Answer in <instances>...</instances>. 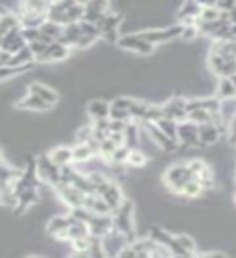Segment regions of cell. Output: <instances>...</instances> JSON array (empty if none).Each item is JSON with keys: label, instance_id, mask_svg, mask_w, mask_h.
I'll return each mask as SVG.
<instances>
[{"label": "cell", "instance_id": "cell-9", "mask_svg": "<svg viewBox=\"0 0 236 258\" xmlns=\"http://www.w3.org/2000/svg\"><path fill=\"white\" fill-rule=\"evenodd\" d=\"M70 48L68 45L60 44V42H52L51 45L47 47V50L44 53H40L39 56H36L34 61L40 63V64H49V63H57V61H62L65 60L67 56L70 55Z\"/></svg>", "mask_w": 236, "mask_h": 258}, {"label": "cell", "instance_id": "cell-24", "mask_svg": "<svg viewBox=\"0 0 236 258\" xmlns=\"http://www.w3.org/2000/svg\"><path fill=\"white\" fill-rule=\"evenodd\" d=\"M71 153H73V161H76V163H84V161L96 157L94 152L86 142H79L78 145H75V147L71 149Z\"/></svg>", "mask_w": 236, "mask_h": 258}, {"label": "cell", "instance_id": "cell-40", "mask_svg": "<svg viewBox=\"0 0 236 258\" xmlns=\"http://www.w3.org/2000/svg\"><path fill=\"white\" fill-rule=\"evenodd\" d=\"M133 103H134V99H129V97H118V99H115L112 102L113 107H117V108H123V110H128L133 107Z\"/></svg>", "mask_w": 236, "mask_h": 258}, {"label": "cell", "instance_id": "cell-12", "mask_svg": "<svg viewBox=\"0 0 236 258\" xmlns=\"http://www.w3.org/2000/svg\"><path fill=\"white\" fill-rule=\"evenodd\" d=\"M84 207L96 215H112V208L105 202L99 194H86L84 199Z\"/></svg>", "mask_w": 236, "mask_h": 258}, {"label": "cell", "instance_id": "cell-10", "mask_svg": "<svg viewBox=\"0 0 236 258\" xmlns=\"http://www.w3.org/2000/svg\"><path fill=\"white\" fill-rule=\"evenodd\" d=\"M186 102H188V100L183 99V97H172L168 102H165L164 105H162V108H164V116L176 119L178 123H180V121L188 119Z\"/></svg>", "mask_w": 236, "mask_h": 258}, {"label": "cell", "instance_id": "cell-20", "mask_svg": "<svg viewBox=\"0 0 236 258\" xmlns=\"http://www.w3.org/2000/svg\"><path fill=\"white\" fill-rule=\"evenodd\" d=\"M202 12V7L196 2V0H184L183 5L178 10V20L183 21L186 18H199Z\"/></svg>", "mask_w": 236, "mask_h": 258}, {"label": "cell", "instance_id": "cell-37", "mask_svg": "<svg viewBox=\"0 0 236 258\" xmlns=\"http://www.w3.org/2000/svg\"><path fill=\"white\" fill-rule=\"evenodd\" d=\"M110 119H120V121H129L131 119V115H129L128 110H123V108H117L113 107L110 103Z\"/></svg>", "mask_w": 236, "mask_h": 258}, {"label": "cell", "instance_id": "cell-1", "mask_svg": "<svg viewBox=\"0 0 236 258\" xmlns=\"http://www.w3.org/2000/svg\"><path fill=\"white\" fill-rule=\"evenodd\" d=\"M193 177H194V174L188 168V165L178 163V165H173V166H170L167 169L164 179H165L170 190H172L173 194H180V196H181L183 187L186 185V182L191 181Z\"/></svg>", "mask_w": 236, "mask_h": 258}, {"label": "cell", "instance_id": "cell-44", "mask_svg": "<svg viewBox=\"0 0 236 258\" xmlns=\"http://www.w3.org/2000/svg\"><path fill=\"white\" fill-rule=\"evenodd\" d=\"M215 7H217L220 12H230L231 8L236 7V0H217Z\"/></svg>", "mask_w": 236, "mask_h": 258}, {"label": "cell", "instance_id": "cell-17", "mask_svg": "<svg viewBox=\"0 0 236 258\" xmlns=\"http://www.w3.org/2000/svg\"><path fill=\"white\" fill-rule=\"evenodd\" d=\"M29 92L31 94H34V95H37V97H40L44 102H47V103H51L52 107L54 105L59 102V94H57L54 89H51L49 86H45V84H40V83H32L31 86H29Z\"/></svg>", "mask_w": 236, "mask_h": 258}, {"label": "cell", "instance_id": "cell-36", "mask_svg": "<svg viewBox=\"0 0 236 258\" xmlns=\"http://www.w3.org/2000/svg\"><path fill=\"white\" fill-rule=\"evenodd\" d=\"M21 36L24 37L28 44L34 42V40H39L40 37V29L39 28H23L21 26Z\"/></svg>", "mask_w": 236, "mask_h": 258}, {"label": "cell", "instance_id": "cell-19", "mask_svg": "<svg viewBox=\"0 0 236 258\" xmlns=\"http://www.w3.org/2000/svg\"><path fill=\"white\" fill-rule=\"evenodd\" d=\"M71 223V216L70 215H57L52 216L51 221L47 223V232L52 234V236H59L62 231H65Z\"/></svg>", "mask_w": 236, "mask_h": 258}, {"label": "cell", "instance_id": "cell-49", "mask_svg": "<svg viewBox=\"0 0 236 258\" xmlns=\"http://www.w3.org/2000/svg\"><path fill=\"white\" fill-rule=\"evenodd\" d=\"M234 39H236V37H234Z\"/></svg>", "mask_w": 236, "mask_h": 258}, {"label": "cell", "instance_id": "cell-31", "mask_svg": "<svg viewBox=\"0 0 236 258\" xmlns=\"http://www.w3.org/2000/svg\"><path fill=\"white\" fill-rule=\"evenodd\" d=\"M204 190L202 189V185H201V182L196 179V177H193L191 181H188L186 182V185L183 187V192H181V196H184V197H188V199H194V197H198L199 194Z\"/></svg>", "mask_w": 236, "mask_h": 258}, {"label": "cell", "instance_id": "cell-4", "mask_svg": "<svg viewBox=\"0 0 236 258\" xmlns=\"http://www.w3.org/2000/svg\"><path fill=\"white\" fill-rule=\"evenodd\" d=\"M146 129V133L149 134L151 141L157 145V147L160 150H164L167 153H173L176 152L178 149V141L172 139V137H168L162 129L157 126V123H151V121H144V123H141Z\"/></svg>", "mask_w": 236, "mask_h": 258}, {"label": "cell", "instance_id": "cell-42", "mask_svg": "<svg viewBox=\"0 0 236 258\" xmlns=\"http://www.w3.org/2000/svg\"><path fill=\"white\" fill-rule=\"evenodd\" d=\"M29 45V48H31V52L34 53V58L36 56H39L40 53H44L45 50H47V44H44L42 40H34V42H31V44H28Z\"/></svg>", "mask_w": 236, "mask_h": 258}, {"label": "cell", "instance_id": "cell-43", "mask_svg": "<svg viewBox=\"0 0 236 258\" xmlns=\"http://www.w3.org/2000/svg\"><path fill=\"white\" fill-rule=\"evenodd\" d=\"M199 34L198 26H183V32H181V39L184 40H193L196 39Z\"/></svg>", "mask_w": 236, "mask_h": 258}, {"label": "cell", "instance_id": "cell-6", "mask_svg": "<svg viewBox=\"0 0 236 258\" xmlns=\"http://www.w3.org/2000/svg\"><path fill=\"white\" fill-rule=\"evenodd\" d=\"M36 173H37L39 181L51 184L52 187L60 182V168L49 158V155L40 157L36 161Z\"/></svg>", "mask_w": 236, "mask_h": 258}, {"label": "cell", "instance_id": "cell-26", "mask_svg": "<svg viewBox=\"0 0 236 258\" xmlns=\"http://www.w3.org/2000/svg\"><path fill=\"white\" fill-rule=\"evenodd\" d=\"M126 163L133 168H143L146 163H148V153L141 149H131L129 150V155H128V160Z\"/></svg>", "mask_w": 236, "mask_h": 258}, {"label": "cell", "instance_id": "cell-46", "mask_svg": "<svg viewBox=\"0 0 236 258\" xmlns=\"http://www.w3.org/2000/svg\"><path fill=\"white\" fill-rule=\"evenodd\" d=\"M196 2H198L202 8H206V7H215L217 0H196Z\"/></svg>", "mask_w": 236, "mask_h": 258}, {"label": "cell", "instance_id": "cell-47", "mask_svg": "<svg viewBox=\"0 0 236 258\" xmlns=\"http://www.w3.org/2000/svg\"><path fill=\"white\" fill-rule=\"evenodd\" d=\"M228 13V20H230V23L231 24H236V7L234 8H231L230 12H226Z\"/></svg>", "mask_w": 236, "mask_h": 258}, {"label": "cell", "instance_id": "cell-25", "mask_svg": "<svg viewBox=\"0 0 236 258\" xmlns=\"http://www.w3.org/2000/svg\"><path fill=\"white\" fill-rule=\"evenodd\" d=\"M156 123L168 137H172V139L178 141V121L176 119L164 116V118H160L159 121H156Z\"/></svg>", "mask_w": 236, "mask_h": 258}, {"label": "cell", "instance_id": "cell-5", "mask_svg": "<svg viewBox=\"0 0 236 258\" xmlns=\"http://www.w3.org/2000/svg\"><path fill=\"white\" fill-rule=\"evenodd\" d=\"M54 189L57 190V194L60 196V199L63 200L65 205H68L70 208H78V207H84V199L86 194L81 192L78 187H75L71 182L62 181L54 185Z\"/></svg>", "mask_w": 236, "mask_h": 258}, {"label": "cell", "instance_id": "cell-48", "mask_svg": "<svg viewBox=\"0 0 236 258\" xmlns=\"http://www.w3.org/2000/svg\"><path fill=\"white\" fill-rule=\"evenodd\" d=\"M234 75H236V73H234Z\"/></svg>", "mask_w": 236, "mask_h": 258}, {"label": "cell", "instance_id": "cell-7", "mask_svg": "<svg viewBox=\"0 0 236 258\" xmlns=\"http://www.w3.org/2000/svg\"><path fill=\"white\" fill-rule=\"evenodd\" d=\"M209 64L212 73L218 78H230L236 73V60L226 58V56H222L220 53H215V52H210Z\"/></svg>", "mask_w": 236, "mask_h": 258}, {"label": "cell", "instance_id": "cell-22", "mask_svg": "<svg viewBox=\"0 0 236 258\" xmlns=\"http://www.w3.org/2000/svg\"><path fill=\"white\" fill-rule=\"evenodd\" d=\"M217 97L220 100L236 97V86L231 78H220V81H218V84H217Z\"/></svg>", "mask_w": 236, "mask_h": 258}, {"label": "cell", "instance_id": "cell-41", "mask_svg": "<svg viewBox=\"0 0 236 258\" xmlns=\"http://www.w3.org/2000/svg\"><path fill=\"white\" fill-rule=\"evenodd\" d=\"M96 39H97V37H94V36L81 34V36H79V39L76 40L75 47H76V48H87L89 45H92V44L96 42Z\"/></svg>", "mask_w": 236, "mask_h": 258}, {"label": "cell", "instance_id": "cell-35", "mask_svg": "<svg viewBox=\"0 0 236 258\" xmlns=\"http://www.w3.org/2000/svg\"><path fill=\"white\" fill-rule=\"evenodd\" d=\"M220 10H218L217 7H206L202 8V12L199 15V20L201 21H215L220 18Z\"/></svg>", "mask_w": 236, "mask_h": 258}, {"label": "cell", "instance_id": "cell-34", "mask_svg": "<svg viewBox=\"0 0 236 258\" xmlns=\"http://www.w3.org/2000/svg\"><path fill=\"white\" fill-rule=\"evenodd\" d=\"M175 239L184 250H188L191 255H194V250H196V242H194V239L191 236H188V234H178V236H175Z\"/></svg>", "mask_w": 236, "mask_h": 258}, {"label": "cell", "instance_id": "cell-14", "mask_svg": "<svg viewBox=\"0 0 236 258\" xmlns=\"http://www.w3.org/2000/svg\"><path fill=\"white\" fill-rule=\"evenodd\" d=\"M220 129L215 123H204V124H199V141H201V145H212L215 142H218L220 139Z\"/></svg>", "mask_w": 236, "mask_h": 258}, {"label": "cell", "instance_id": "cell-11", "mask_svg": "<svg viewBox=\"0 0 236 258\" xmlns=\"http://www.w3.org/2000/svg\"><path fill=\"white\" fill-rule=\"evenodd\" d=\"M112 218H113V228H115L118 232L125 234L128 239H131L133 234H134V220H133V215H125V213L113 212L112 213Z\"/></svg>", "mask_w": 236, "mask_h": 258}, {"label": "cell", "instance_id": "cell-3", "mask_svg": "<svg viewBox=\"0 0 236 258\" xmlns=\"http://www.w3.org/2000/svg\"><path fill=\"white\" fill-rule=\"evenodd\" d=\"M117 45L123 50H133L141 55H151L156 50V45L148 42L146 39L141 37L139 32H133V34H121L117 40Z\"/></svg>", "mask_w": 236, "mask_h": 258}, {"label": "cell", "instance_id": "cell-38", "mask_svg": "<svg viewBox=\"0 0 236 258\" xmlns=\"http://www.w3.org/2000/svg\"><path fill=\"white\" fill-rule=\"evenodd\" d=\"M188 168L193 171V174H194V177H196L198 174H201L204 169L209 166V165H206V161H202V160H199V158H194V160H190L188 163Z\"/></svg>", "mask_w": 236, "mask_h": 258}, {"label": "cell", "instance_id": "cell-33", "mask_svg": "<svg viewBox=\"0 0 236 258\" xmlns=\"http://www.w3.org/2000/svg\"><path fill=\"white\" fill-rule=\"evenodd\" d=\"M129 150H131V149H129L128 145H125V144L118 145L117 150L113 152L110 161H112L113 165H125L126 160H128V155H129Z\"/></svg>", "mask_w": 236, "mask_h": 258}, {"label": "cell", "instance_id": "cell-15", "mask_svg": "<svg viewBox=\"0 0 236 258\" xmlns=\"http://www.w3.org/2000/svg\"><path fill=\"white\" fill-rule=\"evenodd\" d=\"M99 196L107 202L109 207L112 208V212H115V210L118 208V205L121 204V200H123V194H121L118 184L113 182V181L109 182V185L99 194Z\"/></svg>", "mask_w": 236, "mask_h": 258}, {"label": "cell", "instance_id": "cell-29", "mask_svg": "<svg viewBox=\"0 0 236 258\" xmlns=\"http://www.w3.org/2000/svg\"><path fill=\"white\" fill-rule=\"evenodd\" d=\"M70 244H71V248H73V252H75V255L86 256L89 245H91V237H89V236L79 237V239H75V240H70Z\"/></svg>", "mask_w": 236, "mask_h": 258}, {"label": "cell", "instance_id": "cell-23", "mask_svg": "<svg viewBox=\"0 0 236 258\" xmlns=\"http://www.w3.org/2000/svg\"><path fill=\"white\" fill-rule=\"evenodd\" d=\"M32 61H34V53L31 52L29 45H26L16 53H12V58H10V63H8V67H21V64L32 63Z\"/></svg>", "mask_w": 236, "mask_h": 258}, {"label": "cell", "instance_id": "cell-45", "mask_svg": "<svg viewBox=\"0 0 236 258\" xmlns=\"http://www.w3.org/2000/svg\"><path fill=\"white\" fill-rule=\"evenodd\" d=\"M228 133H230V141L236 142V115L233 116V119L230 121L228 124Z\"/></svg>", "mask_w": 236, "mask_h": 258}, {"label": "cell", "instance_id": "cell-32", "mask_svg": "<svg viewBox=\"0 0 236 258\" xmlns=\"http://www.w3.org/2000/svg\"><path fill=\"white\" fill-rule=\"evenodd\" d=\"M188 119L196 124L210 123V121H212V113L207 110H194V111L188 113Z\"/></svg>", "mask_w": 236, "mask_h": 258}, {"label": "cell", "instance_id": "cell-16", "mask_svg": "<svg viewBox=\"0 0 236 258\" xmlns=\"http://www.w3.org/2000/svg\"><path fill=\"white\" fill-rule=\"evenodd\" d=\"M39 197V190H37V185L36 187H26L24 190H21L18 194V200H16V213H23L24 210L29 208L32 204H36Z\"/></svg>", "mask_w": 236, "mask_h": 258}, {"label": "cell", "instance_id": "cell-21", "mask_svg": "<svg viewBox=\"0 0 236 258\" xmlns=\"http://www.w3.org/2000/svg\"><path fill=\"white\" fill-rule=\"evenodd\" d=\"M49 158H51L59 168H62L65 165L71 163L73 153H71V149H68V147H57V149H54L51 153H49Z\"/></svg>", "mask_w": 236, "mask_h": 258}, {"label": "cell", "instance_id": "cell-30", "mask_svg": "<svg viewBox=\"0 0 236 258\" xmlns=\"http://www.w3.org/2000/svg\"><path fill=\"white\" fill-rule=\"evenodd\" d=\"M117 147H118V144L113 141V139H110V137H105V139L101 142V152H99V157L102 158V160H110L112 158V155H113V152L117 150Z\"/></svg>", "mask_w": 236, "mask_h": 258}, {"label": "cell", "instance_id": "cell-2", "mask_svg": "<svg viewBox=\"0 0 236 258\" xmlns=\"http://www.w3.org/2000/svg\"><path fill=\"white\" fill-rule=\"evenodd\" d=\"M181 32H183V24H173V26H168V28H162V29H148V31H141L139 34L143 39H146L148 42L154 44V45H159V44H164V42H170V40L181 37Z\"/></svg>", "mask_w": 236, "mask_h": 258}, {"label": "cell", "instance_id": "cell-27", "mask_svg": "<svg viewBox=\"0 0 236 258\" xmlns=\"http://www.w3.org/2000/svg\"><path fill=\"white\" fill-rule=\"evenodd\" d=\"M40 32L45 36H51L54 40H57L60 36H62V32H63V26L59 23H55V21H51V20H45L42 24L39 26Z\"/></svg>", "mask_w": 236, "mask_h": 258}, {"label": "cell", "instance_id": "cell-39", "mask_svg": "<svg viewBox=\"0 0 236 258\" xmlns=\"http://www.w3.org/2000/svg\"><path fill=\"white\" fill-rule=\"evenodd\" d=\"M115 212L125 213V215H133L134 213V204H133V200L123 197V200H121V204L118 205V208L115 210Z\"/></svg>", "mask_w": 236, "mask_h": 258}, {"label": "cell", "instance_id": "cell-8", "mask_svg": "<svg viewBox=\"0 0 236 258\" xmlns=\"http://www.w3.org/2000/svg\"><path fill=\"white\" fill-rule=\"evenodd\" d=\"M178 142H181L190 147H199V124L193 123L190 119H184L178 123Z\"/></svg>", "mask_w": 236, "mask_h": 258}, {"label": "cell", "instance_id": "cell-28", "mask_svg": "<svg viewBox=\"0 0 236 258\" xmlns=\"http://www.w3.org/2000/svg\"><path fill=\"white\" fill-rule=\"evenodd\" d=\"M149 237H151L154 242H157V244L165 245V247H167V245L170 244V242H172V239H173L172 234H168L167 231H164L162 228H159V226H152Z\"/></svg>", "mask_w": 236, "mask_h": 258}, {"label": "cell", "instance_id": "cell-18", "mask_svg": "<svg viewBox=\"0 0 236 258\" xmlns=\"http://www.w3.org/2000/svg\"><path fill=\"white\" fill-rule=\"evenodd\" d=\"M87 113L91 115L92 119H102L110 116V103L102 99H96L89 102L87 105Z\"/></svg>", "mask_w": 236, "mask_h": 258}, {"label": "cell", "instance_id": "cell-13", "mask_svg": "<svg viewBox=\"0 0 236 258\" xmlns=\"http://www.w3.org/2000/svg\"><path fill=\"white\" fill-rule=\"evenodd\" d=\"M16 108H20V110H31V111H49V110L52 108V105L44 102L42 99H40V97H37V95L29 92V95H26L24 99H21L18 103H16Z\"/></svg>", "mask_w": 236, "mask_h": 258}]
</instances>
